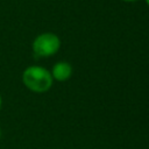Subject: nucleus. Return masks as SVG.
<instances>
[{"label": "nucleus", "mask_w": 149, "mask_h": 149, "mask_svg": "<svg viewBox=\"0 0 149 149\" xmlns=\"http://www.w3.org/2000/svg\"><path fill=\"white\" fill-rule=\"evenodd\" d=\"M121 1H125V2H134V1H139V0H121Z\"/></svg>", "instance_id": "20e7f679"}, {"label": "nucleus", "mask_w": 149, "mask_h": 149, "mask_svg": "<svg viewBox=\"0 0 149 149\" xmlns=\"http://www.w3.org/2000/svg\"><path fill=\"white\" fill-rule=\"evenodd\" d=\"M0 135H1V130H0Z\"/></svg>", "instance_id": "0eeeda50"}, {"label": "nucleus", "mask_w": 149, "mask_h": 149, "mask_svg": "<svg viewBox=\"0 0 149 149\" xmlns=\"http://www.w3.org/2000/svg\"><path fill=\"white\" fill-rule=\"evenodd\" d=\"M146 3L148 5V7H149V0H146Z\"/></svg>", "instance_id": "423d86ee"}, {"label": "nucleus", "mask_w": 149, "mask_h": 149, "mask_svg": "<svg viewBox=\"0 0 149 149\" xmlns=\"http://www.w3.org/2000/svg\"><path fill=\"white\" fill-rule=\"evenodd\" d=\"M33 51L38 57H49L55 55L61 48V40L54 33H42L33 41Z\"/></svg>", "instance_id": "f03ea898"}, {"label": "nucleus", "mask_w": 149, "mask_h": 149, "mask_svg": "<svg viewBox=\"0 0 149 149\" xmlns=\"http://www.w3.org/2000/svg\"><path fill=\"white\" fill-rule=\"evenodd\" d=\"M22 81L27 88L36 93L47 92L52 85L51 73L42 66H28L22 73Z\"/></svg>", "instance_id": "f257e3e1"}, {"label": "nucleus", "mask_w": 149, "mask_h": 149, "mask_svg": "<svg viewBox=\"0 0 149 149\" xmlns=\"http://www.w3.org/2000/svg\"><path fill=\"white\" fill-rule=\"evenodd\" d=\"M50 73L52 76V79H56L58 81H64L71 77L72 66L68 62H58L52 66Z\"/></svg>", "instance_id": "7ed1b4c3"}, {"label": "nucleus", "mask_w": 149, "mask_h": 149, "mask_svg": "<svg viewBox=\"0 0 149 149\" xmlns=\"http://www.w3.org/2000/svg\"><path fill=\"white\" fill-rule=\"evenodd\" d=\"M1 106H2V98H1V94H0V109H1Z\"/></svg>", "instance_id": "39448f33"}]
</instances>
